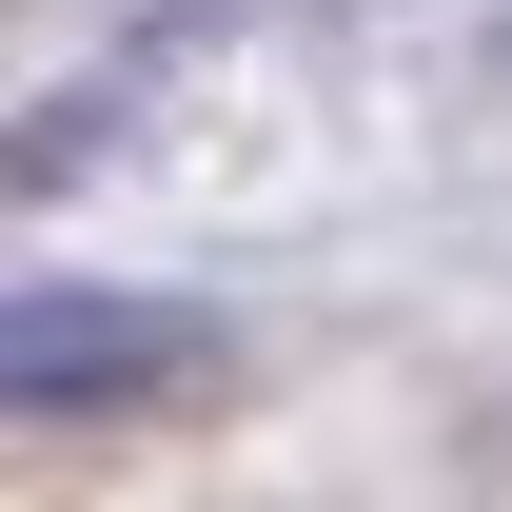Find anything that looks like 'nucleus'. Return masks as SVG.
<instances>
[{
  "label": "nucleus",
  "instance_id": "obj_1",
  "mask_svg": "<svg viewBox=\"0 0 512 512\" xmlns=\"http://www.w3.org/2000/svg\"><path fill=\"white\" fill-rule=\"evenodd\" d=\"M197 375H217V316L197 296H119V276L0 296V414H158Z\"/></svg>",
  "mask_w": 512,
  "mask_h": 512
}]
</instances>
